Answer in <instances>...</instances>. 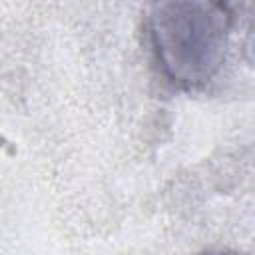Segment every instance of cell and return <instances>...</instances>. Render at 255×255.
Listing matches in <instances>:
<instances>
[{"mask_svg":"<svg viewBox=\"0 0 255 255\" xmlns=\"http://www.w3.org/2000/svg\"><path fill=\"white\" fill-rule=\"evenodd\" d=\"M233 16L225 4L207 0L155 2L147 14L155 58L179 88L205 86L223 66Z\"/></svg>","mask_w":255,"mask_h":255,"instance_id":"6da1fadb","label":"cell"},{"mask_svg":"<svg viewBox=\"0 0 255 255\" xmlns=\"http://www.w3.org/2000/svg\"><path fill=\"white\" fill-rule=\"evenodd\" d=\"M199 255H241L237 251H229V249H209V251H203Z\"/></svg>","mask_w":255,"mask_h":255,"instance_id":"7a4b0ae2","label":"cell"}]
</instances>
